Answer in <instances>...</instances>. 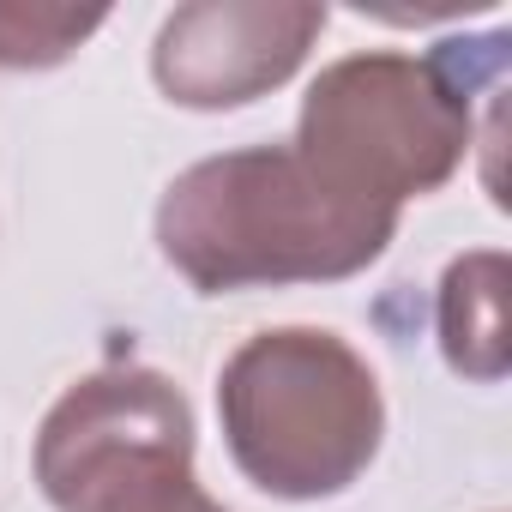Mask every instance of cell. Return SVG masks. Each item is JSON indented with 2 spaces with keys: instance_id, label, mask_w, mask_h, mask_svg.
Instances as JSON below:
<instances>
[{
  "instance_id": "6da1fadb",
  "label": "cell",
  "mask_w": 512,
  "mask_h": 512,
  "mask_svg": "<svg viewBox=\"0 0 512 512\" xmlns=\"http://www.w3.org/2000/svg\"><path fill=\"white\" fill-rule=\"evenodd\" d=\"M392 235V211L338 199L290 145L205 157L157 199V253L199 296L338 284L368 272Z\"/></svg>"
},
{
  "instance_id": "7a4b0ae2",
  "label": "cell",
  "mask_w": 512,
  "mask_h": 512,
  "mask_svg": "<svg viewBox=\"0 0 512 512\" xmlns=\"http://www.w3.org/2000/svg\"><path fill=\"white\" fill-rule=\"evenodd\" d=\"M506 31L482 37V55L464 43H440L434 55L368 49L332 61L296 121V157L362 211H404V199L440 193L476 139L470 103L476 85L500 79Z\"/></svg>"
},
{
  "instance_id": "3957f363",
  "label": "cell",
  "mask_w": 512,
  "mask_h": 512,
  "mask_svg": "<svg viewBox=\"0 0 512 512\" xmlns=\"http://www.w3.org/2000/svg\"><path fill=\"white\" fill-rule=\"evenodd\" d=\"M217 422L235 470L272 500H332L368 476L386 440L374 368L326 326L253 332L217 374Z\"/></svg>"
},
{
  "instance_id": "277c9868",
  "label": "cell",
  "mask_w": 512,
  "mask_h": 512,
  "mask_svg": "<svg viewBox=\"0 0 512 512\" xmlns=\"http://www.w3.org/2000/svg\"><path fill=\"white\" fill-rule=\"evenodd\" d=\"M31 470L55 512H103L133 488L193 470V410L157 368H97L43 416Z\"/></svg>"
},
{
  "instance_id": "5b68a950",
  "label": "cell",
  "mask_w": 512,
  "mask_h": 512,
  "mask_svg": "<svg viewBox=\"0 0 512 512\" xmlns=\"http://www.w3.org/2000/svg\"><path fill=\"white\" fill-rule=\"evenodd\" d=\"M326 31L314 0H193L151 43V79L181 109H241L290 85Z\"/></svg>"
},
{
  "instance_id": "8992f818",
  "label": "cell",
  "mask_w": 512,
  "mask_h": 512,
  "mask_svg": "<svg viewBox=\"0 0 512 512\" xmlns=\"http://www.w3.org/2000/svg\"><path fill=\"white\" fill-rule=\"evenodd\" d=\"M506 253L500 247H476L458 253L440 278L434 296V332H440V356L458 380L494 386L512 368V338H506Z\"/></svg>"
},
{
  "instance_id": "52a82bcc",
  "label": "cell",
  "mask_w": 512,
  "mask_h": 512,
  "mask_svg": "<svg viewBox=\"0 0 512 512\" xmlns=\"http://www.w3.org/2000/svg\"><path fill=\"white\" fill-rule=\"evenodd\" d=\"M103 7H25V0H0V67L13 73H43L61 67L79 43L103 31Z\"/></svg>"
},
{
  "instance_id": "ba28073f",
  "label": "cell",
  "mask_w": 512,
  "mask_h": 512,
  "mask_svg": "<svg viewBox=\"0 0 512 512\" xmlns=\"http://www.w3.org/2000/svg\"><path fill=\"white\" fill-rule=\"evenodd\" d=\"M103 512H223L199 482H193V470L187 476H163V482H151V488H133V494H121V500H109Z\"/></svg>"
}]
</instances>
